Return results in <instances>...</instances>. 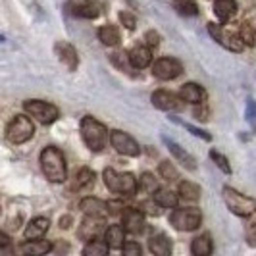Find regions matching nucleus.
<instances>
[{"label":"nucleus","mask_w":256,"mask_h":256,"mask_svg":"<svg viewBox=\"0 0 256 256\" xmlns=\"http://www.w3.org/2000/svg\"><path fill=\"white\" fill-rule=\"evenodd\" d=\"M40 170L44 178L52 183H64L68 180V168H66V158L60 148L56 146H46L40 152Z\"/></svg>","instance_id":"obj_1"},{"label":"nucleus","mask_w":256,"mask_h":256,"mask_svg":"<svg viewBox=\"0 0 256 256\" xmlns=\"http://www.w3.org/2000/svg\"><path fill=\"white\" fill-rule=\"evenodd\" d=\"M81 137L87 148H90L92 152H100L108 139V131H106V126L98 120H94L92 116H85L81 120Z\"/></svg>","instance_id":"obj_2"},{"label":"nucleus","mask_w":256,"mask_h":256,"mask_svg":"<svg viewBox=\"0 0 256 256\" xmlns=\"http://www.w3.org/2000/svg\"><path fill=\"white\" fill-rule=\"evenodd\" d=\"M104 183L116 194L133 196L137 192V180L129 172H116L112 168H106L104 170Z\"/></svg>","instance_id":"obj_3"},{"label":"nucleus","mask_w":256,"mask_h":256,"mask_svg":"<svg viewBox=\"0 0 256 256\" xmlns=\"http://www.w3.org/2000/svg\"><path fill=\"white\" fill-rule=\"evenodd\" d=\"M224 200H226V206L230 208L235 216H241V218H248L252 212L256 210V200L246 196L243 192L235 191L233 187H224Z\"/></svg>","instance_id":"obj_4"},{"label":"nucleus","mask_w":256,"mask_h":256,"mask_svg":"<svg viewBox=\"0 0 256 256\" xmlns=\"http://www.w3.org/2000/svg\"><path fill=\"white\" fill-rule=\"evenodd\" d=\"M35 133V126L27 116H14L10 124L6 126V139L12 144H24Z\"/></svg>","instance_id":"obj_5"},{"label":"nucleus","mask_w":256,"mask_h":256,"mask_svg":"<svg viewBox=\"0 0 256 256\" xmlns=\"http://www.w3.org/2000/svg\"><path fill=\"white\" fill-rule=\"evenodd\" d=\"M24 110L31 118H35L38 124H42V126H50V124H54L58 120V116H60V110L54 104L44 102V100H35V98L26 100L24 102Z\"/></svg>","instance_id":"obj_6"},{"label":"nucleus","mask_w":256,"mask_h":256,"mask_svg":"<svg viewBox=\"0 0 256 256\" xmlns=\"http://www.w3.org/2000/svg\"><path fill=\"white\" fill-rule=\"evenodd\" d=\"M202 222V214L196 208H180L174 210L170 216V224L180 231H194L196 228H200Z\"/></svg>","instance_id":"obj_7"},{"label":"nucleus","mask_w":256,"mask_h":256,"mask_svg":"<svg viewBox=\"0 0 256 256\" xmlns=\"http://www.w3.org/2000/svg\"><path fill=\"white\" fill-rule=\"evenodd\" d=\"M208 33L212 35L214 40H218V44L226 46L231 52H241L244 48L243 40L237 37V33H231L226 27L218 26V24H208Z\"/></svg>","instance_id":"obj_8"},{"label":"nucleus","mask_w":256,"mask_h":256,"mask_svg":"<svg viewBox=\"0 0 256 256\" xmlns=\"http://www.w3.org/2000/svg\"><path fill=\"white\" fill-rule=\"evenodd\" d=\"M110 142H112V146H114L116 150L120 154H124V156H139L141 154V146H139V142L135 141L129 133L126 131H112L110 133Z\"/></svg>","instance_id":"obj_9"},{"label":"nucleus","mask_w":256,"mask_h":256,"mask_svg":"<svg viewBox=\"0 0 256 256\" xmlns=\"http://www.w3.org/2000/svg\"><path fill=\"white\" fill-rule=\"evenodd\" d=\"M104 230H106V220H104V216H90V214H87L85 220L81 222V226H79L77 235L83 241H92V239L100 237Z\"/></svg>","instance_id":"obj_10"},{"label":"nucleus","mask_w":256,"mask_h":256,"mask_svg":"<svg viewBox=\"0 0 256 256\" xmlns=\"http://www.w3.org/2000/svg\"><path fill=\"white\" fill-rule=\"evenodd\" d=\"M68 12L76 18H83V20H94L102 14V4L96 0H76L68 4Z\"/></svg>","instance_id":"obj_11"},{"label":"nucleus","mask_w":256,"mask_h":256,"mask_svg":"<svg viewBox=\"0 0 256 256\" xmlns=\"http://www.w3.org/2000/svg\"><path fill=\"white\" fill-rule=\"evenodd\" d=\"M152 74L156 79L162 81H172L176 77H180L183 74V66L180 60L176 58H160L156 64L152 66Z\"/></svg>","instance_id":"obj_12"},{"label":"nucleus","mask_w":256,"mask_h":256,"mask_svg":"<svg viewBox=\"0 0 256 256\" xmlns=\"http://www.w3.org/2000/svg\"><path fill=\"white\" fill-rule=\"evenodd\" d=\"M122 226L124 230L137 235V233H142L144 230V214L137 208H124L122 212Z\"/></svg>","instance_id":"obj_13"},{"label":"nucleus","mask_w":256,"mask_h":256,"mask_svg":"<svg viewBox=\"0 0 256 256\" xmlns=\"http://www.w3.org/2000/svg\"><path fill=\"white\" fill-rule=\"evenodd\" d=\"M152 104L154 108L164 110V112H174L181 108V98L178 94L170 92V90H154L152 92Z\"/></svg>","instance_id":"obj_14"},{"label":"nucleus","mask_w":256,"mask_h":256,"mask_svg":"<svg viewBox=\"0 0 256 256\" xmlns=\"http://www.w3.org/2000/svg\"><path fill=\"white\" fill-rule=\"evenodd\" d=\"M54 50H56V56L60 58V62H62L70 72H76L77 66H79V56H77L76 46H72V44L66 42V40H60V42H56Z\"/></svg>","instance_id":"obj_15"},{"label":"nucleus","mask_w":256,"mask_h":256,"mask_svg":"<svg viewBox=\"0 0 256 256\" xmlns=\"http://www.w3.org/2000/svg\"><path fill=\"white\" fill-rule=\"evenodd\" d=\"M162 141H164V144L168 146V150L172 152V156L180 162L181 166L185 168V170H194L196 168V162H194V158H192L191 154L187 152L181 144H178V142H174L170 137H162Z\"/></svg>","instance_id":"obj_16"},{"label":"nucleus","mask_w":256,"mask_h":256,"mask_svg":"<svg viewBox=\"0 0 256 256\" xmlns=\"http://www.w3.org/2000/svg\"><path fill=\"white\" fill-rule=\"evenodd\" d=\"M48 228H50V222H48V218L38 216V218H33L29 224H27L24 235H26V239H42V237L46 235Z\"/></svg>","instance_id":"obj_17"},{"label":"nucleus","mask_w":256,"mask_h":256,"mask_svg":"<svg viewBox=\"0 0 256 256\" xmlns=\"http://www.w3.org/2000/svg\"><path fill=\"white\" fill-rule=\"evenodd\" d=\"M180 98L183 102H191V104H198V102H204L206 98V92L200 85L196 83H185L180 90Z\"/></svg>","instance_id":"obj_18"},{"label":"nucleus","mask_w":256,"mask_h":256,"mask_svg":"<svg viewBox=\"0 0 256 256\" xmlns=\"http://www.w3.org/2000/svg\"><path fill=\"white\" fill-rule=\"evenodd\" d=\"M52 248V243L50 241H42V239H27V243L20 244V252H24V254H35V256H40V254H46V252H50Z\"/></svg>","instance_id":"obj_19"},{"label":"nucleus","mask_w":256,"mask_h":256,"mask_svg":"<svg viewBox=\"0 0 256 256\" xmlns=\"http://www.w3.org/2000/svg\"><path fill=\"white\" fill-rule=\"evenodd\" d=\"M129 64L137 70H142L152 62V54H150V48L148 46H135L129 50Z\"/></svg>","instance_id":"obj_20"},{"label":"nucleus","mask_w":256,"mask_h":256,"mask_svg":"<svg viewBox=\"0 0 256 256\" xmlns=\"http://www.w3.org/2000/svg\"><path fill=\"white\" fill-rule=\"evenodd\" d=\"M92 183H94V174L90 172L89 168H83V170L77 172L76 178L72 180V183H70V191H74V192L85 191V189H89Z\"/></svg>","instance_id":"obj_21"},{"label":"nucleus","mask_w":256,"mask_h":256,"mask_svg":"<svg viewBox=\"0 0 256 256\" xmlns=\"http://www.w3.org/2000/svg\"><path fill=\"white\" fill-rule=\"evenodd\" d=\"M79 210L85 212V214H90V216H104L108 210H106V202L96 198V196H87L79 202Z\"/></svg>","instance_id":"obj_22"},{"label":"nucleus","mask_w":256,"mask_h":256,"mask_svg":"<svg viewBox=\"0 0 256 256\" xmlns=\"http://www.w3.org/2000/svg\"><path fill=\"white\" fill-rule=\"evenodd\" d=\"M148 248H150V252L156 256H170L172 254V241H170L168 235L160 233V235H154L152 239H150Z\"/></svg>","instance_id":"obj_23"},{"label":"nucleus","mask_w":256,"mask_h":256,"mask_svg":"<svg viewBox=\"0 0 256 256\" xmlns=\"http://www.w3.org/2000/svg\"><path fill=\"white\" fill-rule=\"evenodd\" d=\"M237 12V4L235 0H216L214 2V14L220 22H230L231 16Z\"/></svg>","instance_id":"obj_24"},{"label":"nucleus","mask_w":256,"mask_h":256,"mask_svg":"<svg viewBox=\"0 0 256 256\" xmlns=\"http://www.w3.org/2000/svg\"><path fill=\"white\" fill-rule=\"evenodd\" d=\"M154 202L162 208H178V202H180V196L170 189H156L152 192Z\"/></svg>","instance_id":"obj_25"},{"label":"nucleus","mask_w":256,"mask_h":256,"mask_svg":"<svg viewBox=\"0 0 256 256\" xmlns=\"http://www.w3.org/2000/svg\"><path fill=\"white\" fill-rule=\"evenodd\" d=\"M212 237L208 235V233H202V235H198L196 239H192L191 243V252L194 256H208L212 252Z\"/></svg>","instance_id":"obj_26"},{"label":"nucleus","mask_w":256,"mask_h":256,"mask_svg":"<svg viewBox=\"0 0 256 256\" xmlns=\"http://www.w3.org/2000/svg\"><path fill=\"white\" fill-rule=\"evenodd\" d=\"M124 235H126V230H124V226H110L108 230H106V235H104V241L106 244L110 246V248H122V244H124Z\"/></svg>","instance_id":"obj_27"},{"label":"nucleus","mask_w":256,"mask_h":256,"mask_svg":"<svg viewBox=\"0 0 256 256\" xmlns=\"http://www.w3.org/2000/svg\"><path fill=\"white\" fill-rule=\"evenodd\" d=\"M98 38L106 46H116L120 44V31L116 26H102L98 29Z\"/></svg>","instance_id":"obj_28"},{"label":"nucleus","mask_w":256,"mask_h":256,"mask_svg":"<svg viewBox=\"0 0 256 256\" xmlns=\"http://www.w3.org/2000/svg\"><path fill=\"white\" fill-rule=\"evenodd\" d=\"M108 252H110V246L106 244V241H100L98 237L89 241L87 246L83 248V254L85 256H106Z\"/></svg>","instance_id":"obj_29"},{"label":"nucleus","mask_w":256,"mask_h":256,"mask_svg":"<svg viewBox=\"0 0 256 256\" xmlns=\"http://www.w3.org/2000/svg\"><path fill=\"white\" fill-rule=\"evenodd\" d=\"M180 196L185 200H198L200 198V187L192 181H181L180 183Z\"/></svg>","instance_id":"obj_30"},{"label":"nucleus","mask_w":256,"mask_h":256,"mask_svg":"<svg viewBox=\"0 0 256 256\" xmlns=\"http://www.w3.org/2000/svg\"><path fill=\"white\" fill-rule=\"evenodd\" d=\"M237 37L243 40L244 46H252L256 40V33L252 26L250 24H246V22H241V24H237Z\"/></svg>","instance_id":"obj_31"},{"label":"nucleus","mask_w":256,"mask_h":256,"mask_svg":"<svg viewBox=\"0 0 256 256\" xmlns=\"http://www.w3.org/2000/svg\"><path fill=\"white\" fill-rule=\"evenodd\" d=\"M174 8L180 16H185V18H191V16L198 14V6L194 0H174Z\"/></svg>","instance_id":"obj_32"},{"label":"nucleus","mask_w":256,"mask_h":256,"mask_svg":"<svg viewBox=\"0 0 256 256\" xmlns=\"http://www.w3.org/2000/svg\"><path fill=\"white\" fill-rule=\"evenodd\" d=\"M158 172H160V176L164 178L166 181H178L180 180V172H178V168L174 166L170 160H164V162H160V166H158Z\"/></svg>","instance_id":"obj_33"},{"label":"nucleus","mask_w":256,"mask_h":256,"mask_svg":"<svg viewBox=\"0 0 256 256\" xmlns=\"http://www.w3.org/2000/svg\"><path fill=\"white\" fill-rule=\"evenodd\" d=\"M244 239L250 246H256V210L248 216V222L244 226Z\"/></svg>","instance_id":"obj_34"},{"label":"nucleus","mask_w":256,"mask_h":256,"mask_svg":"<svg viewBox=\"0 0 256 256\" xmlns=\"http://www.w3.org/2000/svg\"><path fill=\"white\" fill-rule=\"evenodd\" d=\"M137 187H141V191L148 192V194H152L156 189H160V187H158V180H154L152 174H142Z\"/></svg>","instance_id":"obj_35"},{"label":"nucleus","mask_w":256,"mask_h":256,"mask_svg":"<svg viewBox=\"0 0 256 256\" xmlns=\"http://www.w3.org/2000/svg\"><path fill=\"white\" fill-rule=\"evenodd\" d=\"M210 158H212V162H214V164H216V166H218L222 172H226V174H231L230 162H228V158H226L224 154H220L218 150H210Z\"/></svg>","instance_id":"obj_36"},{"label":"nucleus","mask_w":256,"mask_h":256,"mask_svg":"<svg viewBox=\"0 0 256 256\" xmlns=\"http://www.w3.org/2000/svg\"><path fill=\"white\" fill-rule=\"evenodd\" d=\"M244 116H246V122L252 128V131H256V102L252 98L246 100V112H244Z\"/></svg>","instance_id":"obj_37"},{"label":"nucleus","mask_w":256,"mask_h":256,"mask_svg":"<svg viewBox=\"0 0 256 256\" xmlns=\"http://www.w3.org/2000/svg\"><path fill=\"white\" fill-rule=\"evenodd\" d=\"M122 250H124L126 256H141V252H142L139 243H135V241H124Z\"/></svg>","instance_id":"obj_38"},{"label":"nucleus","mask_w":256,"mask_h":256,"mask_svg":"<svg viewBox=\"0 0 256 256\" xmlns=\"http://www.w3.org/2000/svg\"><path fill=\"white\" fill-rule=\"evenodd\" d=\"M181 126L187 129V131H191L192 135H196V137H200L202 141H212V135L208 133V131H204V129L200 128H194V126H191V124H185V122H181Z\"/></svg>","instance_id":"obj_39"},{"label":"nucleus","mask_w":256,"mask_h":256,"mask_svg":"<svg viewBox=\"0 0 256 256\" xmlns=\"http://www.w3.org/2000/svg\"><path fill=\"white\" fill-rule=\"evenodd\" d=\"M120 22H122V26H126L128 29H135L137 27V18L133 16L131 12H120Z\"/></svg>","instance_id":"obj_40"},{"label":"nucleus","mask_w":256,"mask_h":256,"mask_svg":"<svg viewBox=\"0 0 256 256\" xmlns=\"http://www.w3.org/2000/svg\"><path fill=\"white\" fill-rule=\"evenodd\" d=\"M192 114H194V120H198V122H206V120H208V108H206V104L204 102L194 104Z\"/></svg>","instance_id":"obj_41"},{"label":"nucleus","mask_w":256,"mask_h":256,"mask_svg":"<svg viewBox=\"0 0 256 256\" xmlns=\"http://www.w3.org/2000/svg\"><path fill=\"white\" fill-rule=\"evenodd\" d=\"M124 208H126V206H124L122 200H108V202H106V210H108V214H112V216L122 214Z\"/></svg>","instance_id":"obj_42"},{"label":"nucleus","mask_w":256,"mask_h":256,"mask_svg":"<svg viewBox=\"0 0 256 256\" xmlns=\"http://www.w3.org/2000/svg\"><path fill=\"white\" fill-rule=\"evenodd\" d=\"M144 42H146V46H148V48H156V46L160 44V35H158L156 31H146V35H144Z\"/></svg>","instance_id":"obj_43"},{"label":"nucleus","mask_w":256,"mask_h":256,"mask_svg":"<svg viewBox=\"0 0 256 256\" xmlns=\"http://www.w3.org/2000/svg\"><path fill=\"white\" fill-rule=\"evenodd\" d=\"M10 244H12V239H10V237H8L4 231L0 230V248H8Z\"/></svg>","instance_id":"obj_44"},{"label":"nucleus","mask_w":256,"mask_h":256,"mask_svg":"<svg viewBox=\"0 0 256 256\" xmlns=\"http://www.w3.org/2000/svg\"><path fill=\"white\" fill-rule=\"evenodd\" d=\"M72 224H74V218H72L70 214H68V216H62V218H60V228H62V230H68V228H70Z\"/></svg>","instance_id":"obj_45"},{"label":"nucleus","mask_w":256,"mask_h":256,"mask_svg":"<svg viewBox=\"0 0 256 256\" xmlns=\"http://www.w3.org/2000/svg\"><path fill=\"white\" fill-rule=\"evenodd\" d=\"M2 40H4V37H0V42H2Z\"/></svg>","instance_id":"obj_46"}]
</instances>
